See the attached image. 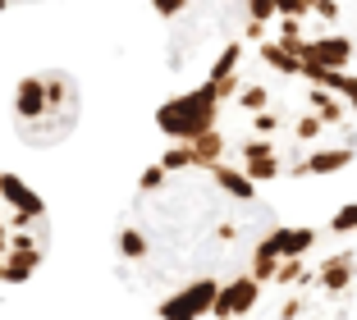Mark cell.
Instances as JSON below:
<instances>
[{"label":"cell","instance_id":"obj_1","mask_svg":"<svg viewBox=\"0 0 357 320\" xmlns=\"http://www.w3.org/2000/svg\"><path fill=\"white\" fill-rule=\"evenodd\" d=\"M160 128L257 188L330 178L357 160V73L225 42Z\"/></svg>","mask_w":357,"mask_h":320},{"label":"cell","instance_id":"obj_2","mask_svg":"<svg viewBox=\"0 0 357 320\" xmlns=\"http://www.w3.org/2000/svg\"><path fill=\"white\" fill-rule=\"evenodd\" d=\"M275 229L261 188L174 142L137 183L115 270L151 320H202Z\"/></svg>","mask_w":357,"mask_h":320},{"label":"cell","instance_id":"obj_3","mask_svg":"<svg viewBox=\"0 0 357 320\" xmlns=\"http://www.w3.org/2000/svg\"><path fill=\"white\" fill-rule=\"evenodd\" d=\"M202 320H357V201L326 224H280Z\"/></svg>","mask_w":357,"mask_h":320},{"label":"cell","instance_id":"obj_4","mask_svg":"<svg viewBox=\"0 0 357 320\" xmlns=\"http://www.w3.org/2000/svg\"><path fill=\"white\" fill-rule=\"evenodd\" d=\"M156 5L160 14L215 5L220 37L252 51L348 73L357 64V0H156Z\"/></svg>","mask_w":357,"mask_h":320},{"label":"cell","instance_id":"obj_5","mask_svg":"<svg viewBox=\"0 0 357 320\" xmlns=\"http://www.w3.org/2000/svg\"><path fill=\"white\" fill-rule=\"evenodd\" d=\"M51 247V215L23 178L0 174V284L37 275Z\"/></svg>","mask_w":357,"mask_h":320},{"label":"cell","instance_id":"obj_6","mask_svg":"<svg viewBox=\"0 0 357 320\" xmlns=\"http://www.w3.org/2000/svg\"><path fill=\"white\" fill-rule=\"evenodd\" d=\"M78 119V83L60 69L32 73L14 92V128L32 146H55Z\"/></svg>","mask_w":357,"mask_h":320},{"label":"cell","instance_id":"obj_7","mask_svg":"<svg viewBox=\"0 0 357 320\" xmlns=\"http://www.w3.org/2000/svg\"><path fill=\"white\" fill-rule=\"evenodd\" d=\"M14 5H37V0H0V10H14Z\"/></svg>","mask_w":357,"mask_h":320}]
</instances>
